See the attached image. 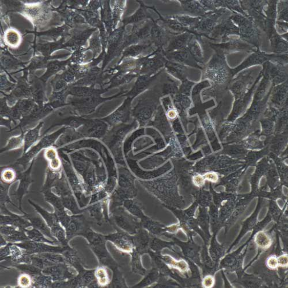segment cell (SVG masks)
I'll return each mask as SVG.
<instances>
[{
    "instance_id": "cell-3",
    "label": "cell",
    "mask_w": 288,
    "mask_h": 288,
    "mask_svg": "<svg viewBox=\"0 0 288 288\" xmlns=\"http://www.w3.org/2000/svg\"><path fill=\"white\" fill-rule=\"evenodd\" d=\"M68 127H63L52 133L46 134L42 137L40 140L35 146L32 147L25 154L23 155L13 164L11 166L13 169L16 170L18 167L22 166L26 169L30 162L35 159L37 155L43 150L54 147L55 142L61 134L66 131Z\"/></svg>"
},
{
    "instance_id": "cell-57",
    "label": "cell",
    "mask_w": 288,
    "mask_h": 288,
    "mask_svg": "<svg viewBox=\"0 0 288 288\" xmlns=\"http://www.w3.org/2000/svg\"><path fill=\"white\" fill-rule=\"evenodd\" d=\"M203 178L213 183H216L218 180V175L215 173H213V172H210V173H207L203 176Z\"/></svg>"
},
{
    "instance_id": "cell-28",
    "label": "cell",
    "mask_w": 288,
    "mask_h": 288,
    "mask_svg": "<svg viewBox=\"0 0 288 288\" xmlns=\"http://www.w3.org/2000/svg\"><path fill=\"white\" fill-rule=\"evenodd\" d=\"M165 68L161 69V70L158 72L155 75L150 76L148 74H140L137 78V80L132 90L129 93L128 95L130 96H136L137 95L140 94V92L147 89L149 86L151 85L153 81L159 76L162 72H163Z\"/></svg>"
},
{
    "instance_id": "cell-14",
    "label": "cell",
    "mask_w": 288,
    "mask_h": 288,
    "mask_svg": "<svg viewBox=\"0 0 288 288\" xmlns=\"http://www.w3.org/2000/svg\"><path fill=\"white\" fill-rule=\"evenodd\" d=\"M124 26L115 30L110 36L108 40V53L105 64L120 53L122 49L125 48L127 34H125Z\"/></svg>"
},
{
    "instance_id": "cell-53",
    "label": "cell",
    "mask_w": 288,
    "mask_h": 288,
    "mask_svg": "<svg viewBox=\"0 0 288 288\" xmlns=\"http://www.w3.org/2000/svg\"><path fill=\"white\" fill-rule=\"evenodd\" d=\"M215 278L211 275L205 277L202 281V286L205 288H211L215 285Z\"/></svg>"
},
{
    "instance_id": "cell-33",
    "label": "cell",
    "mask_w": 288,
    "mask_h": 288,
    "mask_svg": "<svg viewBox=\"0 0 288 288\" xmlns=\"http://www.w3.org/2000/svg\"><path fill=\"white\" fill-rule=\"evenodd\" d=\"M140 8L138 9L135 13L131 16L125 18L124 20V26L127 25H137L148 20L152 19L153 17L148 11V7H147L142 3L140 2Z\"/></svg>"
},
{
    "instance_id": "cell-29",
    "label": "cell",
    "mask_w": 288,
    "mask_h": 288,
    "mask_svg": "<svg viewBox=\"0 0 288 288\" xmlns=\"http://www.w3.org/2000/svg\"><path fill=\"white\" fill-rule=\"evenodd\" d=\"M44 122H40L34 128L28 130L25 133V145L23 148V155L25 154L30 149L35 145L42 138L40 135V130L43 127Z\"/></svg>"
},
{
    "instance_id": "cell-19",
    "label": "cell",
    "mask_w": 288,
    "mask_h": 288,
    "mask_svg": "<svg viewBox=\"0 0 288 288\" xmlns=\"http://www.w3.org/2000/svg\"><path fill=\"white\" fill-rule=\"evenodd\" d=\"M23 11L26 16L37 26L41 25L48 20L50 16L49 9L43 5L36 4L26 6Z\"/></svg>"
},
{
    "instance_id": "cell-54",
    "label": "cell",
    "mask_w": 288,
    "mask_h": 288,
    "mask_svg": "<svg viewBox=\"0 0 288 288\" xmlns=\"http://www.w3.org/2000/svg\"><path fill=\"white\" fill-rule=\"evenodd\" d=\"M18 284L21 287H27L30 286L31 281L29 276L23 275L18 278Z\"/></svg>"
},
{
    "instance_id": "cell-39",
    "label": "cell",
    "mask_w": 288,
    "mask_h": 288,
    "mask_svg": "<svg viewBox=\"0 0 288 288\" xmlns=\"http://www.w3.org/2000/svg\"><path fill=\"white\" fill-rule=\"evenodd\" d=\"M139 75L140 74L136 73L118 72L117 74L111 79L110 88L126 85Z\"/></svg>"
},
{
    "instance_id": "cell-9",
    "label": "cell",
    "mask_w": 288,
    "mask_h": 288,
    "mask_svg": "<svg viewBox=\"0 0 288 288\" xmlns=\"http://www.w3.org/2000/svg\"><path fill=\"white\" fill-rule=\"evenodd\" d=\"M208 45L213 50L215 53L220 55H229L236 52H245L250 53L254 52L257 50L253 46L250 45L239 39H232L224 43L215 44L209 41Z\"/></svg>"
},
{
    "instance_id": "cell-44",
    "label": "cell",
    "mask_w": 288,
    "mask_h": 288,
    "mask_svg": "<svg viewBox=\"0 0 288 288\" xmlns=\"http://www.w3.org/2000/svg\"><path fill=\"white\" fill-rule=\"evenodd\" d=\"M164 260L169 266L173 268L178 269L180 272L186 273L189 270L188 263L183 259H180L179 261H177V260L172 258L169 256V255H166V256L164 257Z\"/></svg>"
},
{
    "instance_id": "cell-40",
    "label": "cell",
    "mask_w": 288,
    "mask_h": 288,
    "mask_svg": "<svg viewBox=\"0 0 288 288\" xmlns=\"http://www.w3.org/2000/svg\"><path fill=\"white\" fill-rule=\"evenodd\" d=\"M32 99L34 100L35 103L38 106L44 105L45 100V87L43 83L35 82L32 84Z\"/></svg>"
},
{
    "instance_id": "cell-4",
    "label": "cell",
    "mask_w": 288,
    "mask_h": 288,
    "mask_svg": "<svg viewBox=\"0 0 288 288\" xmlns=\"http://www.w3.org/2000/svg\"><path fill=\"white\" fill-rule=\"evenodd\" d=\"M136 122L131 125H116L103 138V141L113 152L116 159H120L122 156L121 146L123 139L126 134L135 126Z\"/></svg>"
},
{
    "instance_id": "cell-48",
    "label": "cell",
    "mask_w": 288,
    "mask_h": 288,
    "mask_svg": "<svg viewBox=\"0 0 288 288\" xmlns=\"http://www.w3.org/2000/svg\"><path fill=\"white\" fill-rule=\"evenodd\" d=\"M162 103L167 110V116L170 120H174L177 118V111H176L173 107L171 103L170 97H166L162 100Z\"/></svg>"
},
{
    "instance_id": "cell-58",
    "label": "cell",
    "mask_w": 288,
    "mask_h": 288,
    "mask_svg": "<svg viewBox=\"0 0 288 288\" xmlns=\"http://www.w3.org/2000/svg\"><path fill=\"white\" fill-rule=\"evenodd\" d=\"M193 182L197 187H200L205 183V179H204L203 176L198 175L194 176Z\"/></svg>"
},
{
    "instance_id": "cell-10",
    "label": "cell",
    "mask_w": 288,
    "mask_h": 288,
    "mask_svg": "<svg viewBox=\"0 0 288 288\" xmlns=\"http://www.w3.org/2000/svg\"><path fill=\"white\" fill-rule=\"evenodd\" d=\"M168 60L164 54V49H157L155 52L147 55L144 61L140 74H148L153 76L164 68Z\"/></svg>"
},
{
    "instance_id": "cell-31",
    "label": "cell",
    "mask_w": 288,
    "mask_h": 288,
    "mask_svg": "<svg viewBox=\"0 0 288 288\" xmlns=\"http://www.w3.org/2000/svg\"><path fill=\"white\" fill-rule=\"evenodd\" d=\"M181 7L190 16L202 17L209 12L199 1H179Z\"/></svg>"
},
{
    "instance_id": "cell-12",
    "label": "cell",
    "mask_w": 288,
    "mask_h": 288,
    "mask_svg": "<svg viewBox=\"0 0 288 288\" xmlns=\"http://www.w3.org/2000/svg\"><path fill=\"white\" fill-rule=\"evenodd\" d=\"M109 99L102 98L100 95L76 97V99L70 101L68 105H71L76 113L82 116L94 113L97 106Z\"/></svg>"
},
{
    "instance_id": "cell-30",
    "label": "cell",
    "mask_w": 288,
    "mask_h": 288,
    "mask_svg": "<svg viewBox=\"0 0 288 288\" xmlns=\"http://www.w3.org/2000/svg\"><path fill=\"white\" fill-rule=\"evenodd\" d=\"M82 134L77 129L68 127L55 142L54 147L58 149L84 138Z\"/></svg>"
},
{
    "instance_id": "cell-43",
    "label": "cell",
    "mask_w": 288,
    "mask_h": 288,
    "mask_svg": "<svg viewBox=\"0 0 288 288\" xmlns=\"http://www.w3.org/2000/svg\"><path fill=\"white\" fill-rule=\"evenodd\" d=\"M102 20L106 26L107 30L109 33L113 28V20L112 11L109 6V2H105L103 8L101 9Z\"/></svg>"
},
{
    "instance_id": "cell-6",
    "label": "cell",
    "mask_w": 288,
    "mask_h": 288,
    "mask_svg": "<svg viewBox=\"0 0 288 288\" xmlns=\"http://www.w3.org/2000/svg\"><path fill=\"white\" fill-rule=\"evenodd\" d=\"M283 59H284V55L283 54H268L262 52L258 49L251 54L248 58H246L239 66L232 69V74L234 76L235 74L242 71L244 69H247L251 67L258 66V65H262L267 61L280 64L283 61Z\"/></svg>"
},
{
    "instance_id": "cell-32",
    "label": "cell",
    "mask_w": 288,
    "mask_h": 288,
    "mask_svg": "<svg viewBox=\"0 0 288 288\" xmlns=\"http://www.w3.org/2000/svg\"><path fill=\"white\" fill-rule=\"evenodd\" d=\"M44 157L48 161L49 168L51 170L57 171L62 169V161L56 148L52 147L46 149Z\"/></svg>"
},
{
    "instance_id": "cell-49",
    "label": "cell",
    "mask_w": 288,
    "mask_h": 288,
    "mask_svg": "<svg viewBox=\"0 0 288 288\" xmlns=\"http://www.w3.org/2000/svg\"><path fill=\"white\" fill-rule=\"evenodd\" d=\"M95 276L97 280V282L101 286H106L109 283V276L108 272L104 268H99L97 269L95 272Z\"/></svg>"
},
{
    "instance_id": "cell-8",
    "label": "cell",
    "mask_w": 288,
    "mask_h": 288,
    "mask_svg": "<svg viewBox=\"0 0 288 288\" xmlns=\"http://www.w3.org/2000/svg\"><path fill=\"white\" fill-rule=\"evenodd\" d=\"M234 14H227L221 18L210 36L212 40L217 41L221 38V43H224L232 39L231 36H239V28L231 19L230 17Z\"/></svg>"
},
{
    "instance_id": "cell-42",
    "label": "cell",
    "mask_w": 288,
    "mask_h": 288,
    "mask_svg": "<svg viewBox=\"0 0 288 288\" xmlns=\"http://www.w3.org/2000/svg\"><path fill=\"white\" fill-rule=\"evenodd\" d=\"M254 241L259 248L263 250L270 248L273 243L271 237L264 231H259L255 235Z\"/></svg>"
},
{
    "instance_id": "cell-20",
    "label": "cell",
    "mask_w": 288,
    "mask_h": 288,
    "mask_svg": "<svg viewBox=\"0 0 288 288\" xmlns=\"http://www.w3.org/2000/svg\"><path fill=\"white\" fill-rule=\"evenodd\" d=\"M164 54L169 61L179 63L187 67L196 68L203 70V68L195 61L188 48L171 52H166L164 50Z\"/></svg>"
},
{
    "instance_id": "cell-60",
    "label": "cell",
    "mask_w": 288,
    "mask_h": 288,
    "mask_svg": "<svg viewBox=\"0 0 288 288\" xmlns=\"http://www.w3.org/2000/svg\"><path fill=\"white\" fill-rule=\"evenodd\" d=\"M169 229L171 231L174 232V231H175L177 230L178 227H177V225H173V226H171V227H169Z\"/></svg>"
},
{
    "instance_id": "cell-46",
    "label": "cell",
    "mask_w": 288,
    "mask_h": 288,
    "mask_svg": "<svg viewBox=\"0 0 288 288\" xmlns=\"http://www.w3.org/2000/svg\"><path fill=\"white\" fill-rule=\"evenodd\" d=\"M126 6V2L125 1H117L115 2V4L112 11L113 29L117 25L118 22L120 20V18Z\"/></svg>"
},
{
    "instance_id": "cell-17",
    "label": "cell",
    "mask_w": 288,
    "mask_h": 288,
    "mask_svg": "<svg viewBox=\"0 0 288 288\" xmlns=\"http://www.w3.org/2000/svg\"><path fill=\"white\" fill-rule=\"evenodd\" d=\"M156 106V102L146 97L134 108L133 115L141 124H145L152 117Z\"/></svg>"
},
{
    "instance_id": "cell-21",
    "label": "cell",
    "mask_w": 288,
    "mask_h": 288,
    "mask_svg": "<svg viewBox=\"0 0 288 288\" xmlns=\"http://www.w3.org/2000/svg\"><path fill=\"white\" fill-rule=\"evenodd\" d=\"M6 97L7 101L12 104H16L20 99L32 98V86L22 79L18 81L11 94L6 95Z\"/></svg>"
},
{
    "instance_id": "cell-16",
    "label": "cell",
    "mask_w": 288,
    "mask_h": 288,
    "mask_svg": "<svg viewBox=\"0 0 288 288\" xmlns=\"http://www.w3.org/2000/svg\"><path fill=\"white\" fill-rule=\"evenodd\" d=\"M133 97H128L123 105L108 117L103 119L104 121L111 126L115 127L119 124L126 123L131 116V106Z\"/></svg>"
},
{
    "instance_id": "cell-2",
    "label": "cell",
    "mask_w": 288,
    "mask_h": 288,
    "mask_svg": "<svg viewBox=\"0 0 288 288\" xmlns=\"http://www.w3.org/2000/svg\"><path fill=\"white\" fill-rule=\"evenodd\" d=\"M231 19L239 28V39L244 43L252 45L257 49L261 45L262 31L250 18L235 13Z\"/></svg>"
},
{
    "instance_id": "cell-35",
    "label": "cell",
    "mask_w": 288,
    "mask_h": 288,
    "mask_svg": "<svg viewBox=\"0 0 288 288\" xmlns=\"http://www.w3.org/2000/svg\"><path fill=\"white\" fill-rule=\"evenodd\" d=\"M270 41L272 51L276 54L287 53V40L282 38L277 31L269 38Z\"/></svg>"
},
{
    "instance_id": "cell-45",
    "label": "cell",
    "mask_w": 288,
    "mask_h": 288,
    "mask_svg": "<svg viewBox=\"0 0 288 288\" xmlns=\"http://www.w3.org/2000/svg\"><path fill=\"white\" fill-rule=\"evenodd\" d=\"M1 176L4 183L11 184L17 180V172L12 167H6L2 171Z\"/></svg>"
},
{
    "instance_id": "cell-52",
    "label": "cell",
    "mask_w": 288,
    "mask_h": 288,
    "mask_svg": "<svg viewBox=\"0 0 288 288\" xmlns=\"http://www.w3.org/2000/svg\"><path fill=\"white\" fill-rule=\"evenodd\" d=\"M266 265L269 269L271 270H276L279 266H278L277 258L275 255H271L269 257L266 261Z\"/></svg>"
},
{
    "instance_id": "cell-13",
    "label": "cell",
    "mask_w": 288,
    "mask_h": 288,
    "mask_svg": "<svg viewBox=\"0 0 288 288\" xmlns=\"http://www.w3.org/2000/svg\"><path fill=\"white\" fill-rule=\"evenodd\" d=\"M173 36L175 35L157 20L153 21L150 40L156 49H164Z\"/></svg>"
},
{
    "instance_id": "cell-7",
    "label": "cell",
    "mask_w": 288,
    "mask_h": 288,
    "mask_svg": "<svg viewBox=\"0 0 288 288\" xmlns=\"http://www.w3.org/2000/svg\"><path fill=\"white\" fill-rule=\"evenodd\" d=\"M241 8L261 30L265 32L266 16L264 12L267 1H239Z\"/></svg>"
},
{
    "instance_id": "cell-34",
    "label": "cell",
    "mask_w": 288,
    "mask_h": 288,
    "mask_svg": "<svg viewBox=\"0 0 288 288\" xmlns=\"http://www.w3.org/2000/svg\"><path fill=\"white\" fill-rule=\"evenodd\" d=\"M167 72L182 81L187 80L189 69L184 65L172 61H167L164 67Z\"/></svg>"
},
{
    "instance_id": "cell-15",
    "label": "cell",
    "mask_w": 288,
    "mask_h": 288,
    "mask_svg": "<svg viewBox=\"0 0 288 288\" xmlns=\"http://www.w3.org/2000/svg\"><path fill=\"white\" fill-rule=\"evenodd\" d=\"M108 125L99 120H86L85 125L77 129L85 137L100 138L108 132Z\"/></svg>"
},
{
    "instance_id": "cell-26",
    "label": "cell",
    "mask_w": 288,
    "mask_h": 288,
    "mask_svg": "<svg viewBox=\"0 0 288 288\" xmlns=\"http://www.w3.org/2000/svg\"><path fill=\"white\" fill-rule=\"evenodd\" d=\"M269 77L274 83H280L286 80L287 77V66L267 61L264 63Z\"/></svg>"
},
{
    "instance_id": "cell-50",
    "label": "cell",
    "mask_w": 288,
    "mask_h": 288,
    "mask_svg": "<svg viewBox=\"0 0 288 288\" xmlns=\"http://www.w3.org/2000/svg\"><path fill=\"white\" fill-rule=\"evenodd\" d=\"M101 43V36L99 34H96L93 36L90 42V49L95 54L99 53L101 48V45H102Z\"/></svg>"
},
{
    "instance_id": "cell-25",
    "label": "cell",
    "mask_w": 288,
    "mask_h": 288,
    "mask_svg": "<svg viewBox=\"0 0 288 288\" xmlns=\"http://www.w3.org/2000/svg\"><path fill=\"white\" fill-rule=\"evenodd\" d=\"M258 68L247 69L241 72L233 81L232 89L235 94L238 96L240 93L244 90V88L251 81L253 80L255 75V72L258 70Z\"/></svg>"
},
{
    "instance_id": "cell-36",
    "label": "cell",
    "mask_w": 288,
    "mask_h": 288,
    "mask_svg": "<svg viewBox=\"0 0 288 288\" xmlns=\"http://www.w3.org/2000/svg\"><path fill=\"white\" fill-rule=\"evenodd\" d=\"M170 17L175 18V19L178 20L183 26L192 31L197 35H199L196 33L195 30L197 29L201 17H193L189 15H175L173 16H170Z\"/></svg>"
},
{
    "instance_id": "cell-27",
    "label": "cell",
    "mask_w": 288,
    "mask_h": 288,
    "mask_svg": "<svg viewBox=\"0 0 288 288\" xmlns=\"http://www.w3.org/2000/svg\"><path fill=\"white\" fill-rule=\"evenodd\" d=\"M193 35L189 32L180 34L172 37L168 45L164 49L166 52H174L187 48L189 42Z\"/></svg>"
},
{
    "instance_id": "cell-59",
    "label": "cell",
    "mask_w": 288,
    "mask_h": 288,
    "mask_svg": "<svg viewBox=\"0 0 288 288\" xmlns=\"http://www.w3.org/2000/svg\"><path fill=\"white\" fill-rule=\"evenodd\" d=\"M278 29L281 30L285 34L287 33V23L284 22L276 21V26Z\"/></svg>"
},
{
    "instance_id": "cell-38",
    "label": "cell",
    "mask_w": 288,
    "mask_h": 288,
    "mask_svg": "<svg viewBox=\"0 0 288 288\" xmlns=\"http://www.w3.org/2000/svg\"><path fill=\"white\" fill-rule=\"evenodd\" d=\"M21 134L17 136H12L8 140L6 146L1 149L0 153L11 151L13 150H19L23 147L24 148L25 145V133L23 130H21Z\"/></svg>"
},
{
    "instance_id": "cell-18",
    "label": "cell",
    "mask_w": 288,
    "mask_h": 288,
    "mask_svg": "<svg viewBox=\"0 0 288 288\" xmlns=\"http://www.w3.org/2000/svg\"><path fill=\"white\" fill-rule=\"evenodd\" d=\"M53 109L50 106L48 103H46L44 105L40 106L36 104L34 109L31 111V112L23 117L20 120V123L12 131L17 128H20L21 130L27 125H30L35 121H38L48 115L51 112H52Z\"/></svg>"
},
{
    "instance_id": "cell-1",
    "label": "cell",
    "mask_w": 288,
    "mask_h": 288,
    "mask_svg": "<svg viewBox=\"0 0 288 288\" xmlns=\"http://www.w3.org/2000/svg\"><path fill=\"white\" fill-rule=\"evenodd\" d=\"M202 71L203 78L209 79L217 85H226L234 77L224 55L215 53L211 61L203 67Z\"/></svg>"
},
{
    "instance_id": "cell-47",
    "label": "cell",
    "mask_w": 288,
    "mask_h": 288,
    "mask_svg": "<svg viewBox=\"0 0 288 288\" xmlns=\"http://www.w3.org/2000/svg\"><path fill=\"white\" fill-rule=\"evenodd\" d=\"M287 1H278L277 5V21L287 23Z\"/></svg>"
},
{
    "instance_id": "cell-22",
    "label": "cell",
    "mask_w": 288,
    "mask_h": 288,
    "mask_svg": "<svg viewBox=\"0 0 288 288\" xmlns=\"http://www.w3.org/2000/svg\"><path fill=\"white\" fill-rule=\"evenodd\" d=\"M278 1H267L264 9L266 16V29L265 33L269 39L277 31L276 28L277 21V5Z\"/></svg>"
},
{
    "instance_id": "cell-24",
    "label": "cell",
    "mask_w": 288,
    "mask_h": 288,
    "mask_svg": "<svg viewBox=\"0 0 288 288\" xmlns=\"http://www.w3.org/2000/svg\"><path fill=\"white\" fill-rule=\"evenodd\" d=\"M156 49L153 45L150 40L142 42L135 45H132L128 46L125 49L123 53L122 59L125 58H139L143 56L142 54L146 53L148 50H150L151 52H155Z\"/></svg>"
},
{
    "instance_id": "cell-11",
    "label": "cell",
    "mask_w": 288,
    "mask_h": 288,
    "mask_svg": "<svg viewBox=\"0 0 288 288\" xmlns=\"http://www.w3.org/2000/svg\"><path fill=\"white\" fill-rule=\"evenodd\" d=\"M154 20L152 18L133 25L131 32L127 34L125 48L150 40L151 28Z\"/></svg>"
},
{
    "instance_id": "cell-41",
    "label": "cell",
    "mask_w": 288,
    "mask_h": 288,
    "mask_svg": "<svg viewBox=\"0 0 288 288\" xmlns=\"http://www.w3.org/2000/svg\"><path fill=\"white\" fill-rule=\"evenodd\" d=\"M4 40L9 47L15 48L21 43V35L17 31L14 29L8 30L4 35Z\"/></svg>"
},
{
    "instance_id": "cell-23",
    "label": "cell",
    "mask_w": 288,
    "mask_h": 288,
    "mask_svg": "<svg viewBox=\"0 0 288 288\" xmlns=\"http://www.w3.org/2000/svg\"><path fill=\"white\" fill-rule=\"evenodd\" d=\"M203 43L201 36L193 35L189 42L187 47L195 61L201 66H205V55H204L202 48V45Z\"/></svg>"
},
{
    "instance_id": "cell-55",
    "label": "cell",
    "mask_w": 288,
    "mask_h": 288,
    "mask_svg": "<svg viewBox=\"0 0 288 288\" xmlns=\"http://www.w3.org/2000/svg\"><path fill=\"white\" fill-rule=\"evenodd\" d=\"M182 82V85L180 87V91L184 93V94H189L190 88L194 85V83L188 81L187 79Z\"/></svg>"
},
{
    "instance_id": "cell-5",
    "label": "cell",
    "mask_w": 288,
    "mask_h": 288,
    "mask_svg": "<svg viewBox=\"0 0 288 288\" xmlns=\"http://www.w3.org/2000/svg\"><path fill=\"white\" fill-rule=\"evenodd\" d=\"M231 13L232 12L224 8H218L215 11L208 12L206 15L201 17L195 31L201 37H205L211 40L210 36L215 27L223 17Z\"/></svg>"
},
{
    "instance_id": "cell-51",
    "label": "cell",
    "mask_w": 288,
    "mask_h": 288,
    "mask_svg": "<svg viewBox=\"0 0 288 288\" xmlns=\"http://www.w3.org/2000/svg\"><path fill=\"white\" fill-rule=\"evenodd\" d=\"M15 87L16 85L8 80L6 77H1V91L2 92L12 91L15 89Z\"/></svg>"
},
{
    "instance_id": "cell-37",
    "label": "cell",
    "mask_w": 288,
    "mask_h": 288,
    "mask_svg": "<svg viewBox=\"0 0 288 288\" xmlns=\"http://www.w3.org/2000/svg\"><path fill=\"white\" fill-rule=\"evenodd\" d=\"M215 6L216 9L220 7L226 8L228 10L230 11L232 13H239L240 15L245 17H249L247 13H246L241 8L239 1H234V0H226V1H222V0H215L214 1Z\"/></svg>"
},
{
    "instance_id": "cell-56",
    "label": "cell",
    "mask_w": 288,
    "mask_h": 288,
    "mask_svg": "<svg viewBox=\"0 0 288 288\" xmlns=\"http://www.w3.org/2000/svg\"><path fill=\"white\" fill-rule=\"evenodd\" d=\"M278 266L282 268H287L288 264L287 254H283L277 258Z\"/></svg>"
}]
</instances>
